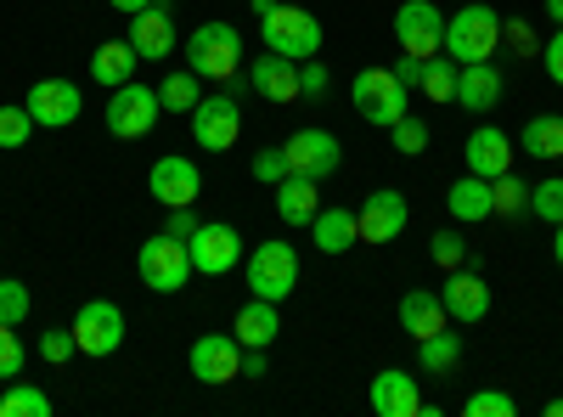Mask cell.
Returning <instances> with one entry per match:
<instances>
[{
    "mask_svg": "<svg viewBox=\"0 0 563 417\" xmlns=\"http://www.w3.org/2000/svg\"><path fill=\"white\" fill-rule=\"evenodd\" d=\"M445 209H451L462 226H479V220H490V215H496L490 180H485V175H462L456 187H451V198H445Z\"/></svg>",
    "mask_w": 563,
    "mask_h": 417,
    "instance_id": "83f0119b",
    "label": "cell"
},
{
    "mask_svg": "<svg viewBox=\"0 0 563 417\" xmlns=\"http://www.w3.org/2000/svg\"><path fill=\"white\" fill-rule=\"evenodd\" d=\"M552 260L563 265V226H552Z\"/></svg>",
    "mask_w": 563,
    "mask_h": 417,
    "instance_id": "f907efd6",
    "label": "cell"
},
{
    "mask_svg": "<svg viewBox=\"0 0 563 417\" xmlns=\"http://www.w3.org/2000/svg\"><path fill=\"white\" fill-rule=\"evenodd\" d=\"M462 158H467V175H485V180L507 175V169H512V142H507V130H496V124H479L474 135H467Z\"/></svg>",
    "mask_w": 563,
    "mask_h": 417,
    "instance_id": "ac0fdd59",
    "label": "cell"
},
{
    "mask_svg": "<svg viewBox=\"0 0 563 417\" xmlns=\"http://www.w3.org/2000/svg\"><path fill=\"white\" fill-rule=\"evenodd\" d=\"M519 406H512V395H501V389H479V395H467L462 400V417H512Z\"/></svg>",
    "mask_w": 563,
    "mask_h": 417,
    "instance_id": "ab89813d",
    "label": "cell"
},
{
    "mask_svg": "<svg viewBox=\"0 0 563 417\" xmlns=\"http://www.w3.org/2000/svg\"><path fill=\"white\" fill-rule=\"evenodd\" d=\"M547 18H552V23L563 29V0H547Z\"/></svg>",
    "mask_w": 563,
    "mask_h": 417,
    "instance_id": "816d5d0a",
    "label": "cell"
},
{
    "mask_svg": "<svg viewBox=\"0 0 563 417\" xmlns=\"http://www.w3.org/2000/svg\"><path fill=\"white\" fill-rule=\"evenodd\" d=\"M299 97H327V63H299Z\"/></svg>",
    "mask_w": 563,
    "mask_h": 417,
    "instance_id": "ee69618b",
    "label": "cell"
},
{
    "mask_svg": "<svg viewBox=\"0 0 563 417\" xmlns=\"http://www.w3.org/2000/svg\"><path fill=\"white\" fill-rule=\"evenodd\" d=\"M350 102H355V113H361L366 124L389 130L395 119L411 113V90L395 79V68H361L355 85H350Z\"/></svg>",
    "mask_w": 563,
    "mask_h": 417,
    "instance_id": "7a4b0ae2",
    "label": "cell"
},
{
    "mask_svg": "<svg viewBox=\"0 0 563 417\" xmlns=\"http://www.w3.org/2000/svg\"><path fill=\"white\" fill-rule=\"evenodd\" d=\"M395 40L406 57H440L445 52V12L434 0H406L395 12Z\"/></svg>",
    "mask_w": 563,
    "mask_h": 417,
    "instance_id": "52a82bcc",
    "label": "cell"
},
{
    "mask_svg": "<svg viewBox=\"0 0 563 417\" xmlns=\"http://www.w3.org/2000/svg\"><path fill=\"white\" fill-rule=\"evenodd\" d=\"M276 333H282V310H276L271 299H249V305L238 310V344H243V350H271Z\"/></svg>",
    "mask_w": 563,
    "mask_h": 417,
    "instance_id": "d4e9b609",
    "label": "cell"
},
{
    "mask_svg": "<svg viewBox=\"0 0 563 417\" xmlns=\"http://www.w3.org/2000/svg\"><path fill=\"white\" fill-rule=\"evenodd\" d=\"M186 249H192V271L198 276H225L231 265H238V254H243V238H238V226L203 220L192 238H186Z\"/></svg>",
    "mask_w": 563,
    "mask_h": 417,
    "instance_id": "7c38bea8",
    "label": "cell"
},
{
    "mask_svg": "<svg viewBox=\"0 0 563 417\" xmlns=\"http://www.w3.org/2000/svg\"><path fill=\"white\" fill-rule=\"evenodd\" d=\"M164 119V102H158V90H147V85H119L113 90V102H108V130L119 135V142H141L153 124Z\"/></svg>",
    "mask_w": 563,
    "mask_h": 417,
    "instance_id": "ba28073f",
    "label": "cell"
},
{
    "mask_svg": "<svg viewBox=\"0 0 563 417\" xmlns=\"http://www.w3.org/2000/svg\"><path fill=\"white\" fill-rule=\"evenodd\" d=\"M40 355L52 361V366H63L68 355H79V344H74V328H52V333L40 339Z\"/></svg>",
    "mask_w": 563,
    "mask_h": 417,
    "instance_id": "b9f144b4",
    "label": "cell"
},
{
    "mask_svg": "<svg viewBox=\"0 0 563 417\" xmlns=\"http://www.w3.org/2000/svg\"><path fill=\"white\" fill-rule=\"evenodd\" d=\"M34 130H40V124H34L29 108H0V153H18Z\"/></svg>",
    "mask_w": 563,
    "mask_h": 417,
    "instance_id": "d590c367",
    "label": "cell"
},
{
    "mask_svg": "<svg viewBox=\"0 0 563 417\" xmlns=\"http://www.w3.org/2000/svg\"><path fill=\"white\" fill-rule=\"evenodd\" d=\"M282 175H288V153H282V147H265V153H254V180L276 187Z\"/></svg>",
    "mask_w": 563,
    "mask_h": 417,
    "instance_id": "7bdbcfd3",
    "label": "cell"
},
{
    "mask_svg": "<svg viewBox=\"0 0 563 417\" xmlns=\"http://www.w3.org/2000/svg\"><path fill=\"white\" fill-rule=\"evenodd\" d=\"M74 344H79V355H97V361L113 355L124 344V310L113 299H85L74 316Z\"/></svg>",
    "mask_w": 563,
    "mask_h": 417,
    "instance_id": "9c48e42d",
    "label": "cell"
},
{
    "mask_svg": "<svg viewBox=\"0 0 563 417\" xmlns=\"http://www.w3.org/2000/svg\"><path fill=\"white\" fill-rule=\"evenodd\" d=\"M456 74H462V68H456L451 57H445V63L429 57V63H422V85H417V90H422L429 102H456Z\"/></svg>",
    "mask_w": 563,
    "mask_h": 417,
    "instance_id": "d6a6232c",
    "label": "cell"
},
{
    "mask_svg": "<svg viewBox=\"0 0 563 417\" xmlns=\"http://www.w3.org/2000/svg\"><path fill=\"white\" fill-rule=\"evenodd\" d=\"M541 63H547V74H552V85H563V29L547 40V52H541Z\"/></svg>",
    "mask_w": 563,
    "mask_h": 417,
    "instance_id": "bcb514c9",
    "label": "cell"
},
{
    "mask_svg": "<svg viewBox=\"0 0 563 417\" xmlns=\"http://www.w3.org/2000/svg\"><path fill=\"white\" fill-rule=\"evenodd\" d=\"M23 108L34 113L40 130H68V124L85 113V97H79L74 79H40L29 97H23Z\"/></svg>",
    "mask_w": 563,
    "mask_h": 417,
    "instance_id": "8fae6325",
    "label": "cell"
},
{
    "mask_svg": "<svg viewBox=\"0 0 563 417\" xmlns=\"http://www.w3.org/2000/svg\"><path fill=\"white\" fill-rule=\"evenodd\" d=\"M147 187H153V198H158L164 209H186V204H198L203 175H198V164H192V158L164 153V158L153 164V175H147Z\"/></svg>",
    "mask_w": 563,
    "mask_h": 417,
    "instance_id": "9a60e30c",
    "label": "cell"
},
{
    "mask_svg": "<svg viewBox=\"0 0 563 417\" xmlns=\"http://www.w3.org/2000/svg\"><path fill=\"white\" fill-rule=\"evenodd\" d=\"M321 180H310V175H282L276 180V215H282V226H310L316 220V209H321Z\"/></svg>",
    "mask_w": 563,
    "mask_h": 417,
    "instance_id": "603a6c76",
    "label": "cell"
},
{
    "mask_svg": "<svg viewBox=\"0 0 563 417\" xmlns=\"http://www.w3.org/2000/svg\"><path fill=\"white\" fill-rule=\"evenodd\" d=\"M135 271L153 294H180L186 283H192V249H186L180 238H169V231H158V238L141 243Z\"/></svg>",
    "mask_w": 563,
    "mask_h": 417,
    "instance_id": "5b68a950",
    "label": "cell"
},
{
    "mask_svg": "<svg viewBox=\"0 0 563 417\" xmlns=\"http://www.w3.org/2000/svg\"><path fill=\"white\" fill-rule=\"evenodd\" d=\"M276 7H282V0H254V12H260V18H271Z\"/></svg>",
    "mask_w": 563,
    "mask_h": 417,
    "instance_id": "f5cc1de1",
    "label": "cell"
},
{
    "mask_svg": "<svg viewBox=\"0 0 563 417\" xmlns=\"http://www.w3.org/2000/svg\"><path fill=\"white\" fill-rule=\"evenodd\" d=\"M429 254H434V265L456 271V265L467 260V243H462V231H434V238H429Z\"/></svg>",
    "mask_w": 563,
    "mask_h": 417,
    "instance_id": "60d3db41",
    "label": "cell"
},
{
    "mask_svg": "<svg viewBox=\"0 0 563 417\" xmlns=\"http://www.w3.org/2000/svg\"><path fill=\"white\" fill-rule=\"evenodd\" d=\"M186 63H192L198 79H238L243 34L231 29V23H198L192 40H186Z\"/></svg>",
    "mask_w": 563,
    "mask_h": 417,
    "instance_id": "277c9868",
    "label": "cell"
},
{
    "mask_svg": "<svg viewBox=\"0 0 563 417\" xmlns=\"http://www.w3.org/2000/svg\"><path fill=\"white\" fill-rule=\"evenodd\" d=\"M29 310H34L29 288L18 283V276H0V321H12V328H23V321H29Z\"/></svg>",
    "mask_w": 563,
    "mask_h": 417,
    "instance_id": "74e56055",
    "label": "cell"
},
{
    "mask_svg": "<svg viewBox=\"0 0 563 417\" xmlns=\"http://www.w3.org/2000/svg\"><path fill=\"white\" fill-rule=\"evenodd\" d=\"M192 378L220 389V384H238L243 378V344L231 339V333H203L192 344Z\"/></svg>",
    "mask_w": 563,
    "mask_h": 417,
    "instance_id": "4fadbf2b",
    "label": "cell"
},
{
    "mask_svg": "<svg viewBox=\"0 0 563 417\" xmlns=\"http://www.w3.org/2000/svg\"><path fill=\"white\" fill-rule=\"evenodd\" d=\"M372 411L378 417H422V395H417V378L389 366V373L372 378Z\"/></svg>",
    "mask_w": 563,
    "mask_h": 417,
    "instance_id": "44dd1931",
    "label": "cell"
},
{
    "mask_svg": "<svg viewBox=\"0 0 563 417\" xmlns=\"http://www.w3.org/2000/svg\"><path fill=\"white\" fill-rule=\"evenodd\" d=\"M406 193L384 187V193H372L361 209H355V226H361V243H395L400 231H406Z\"/></svg>",
    "mask_w": 563,
    "mask_h": 417,
    "instance_id": "2e32d148",
    "label": "cell"
},
{
    "mask_svg": "<svg viewBox=\"0 0 563 417\" xmlns=\"http://www.w3.org/2000/svg\"><path fill=\"white\" fill-rule=\"evenodd\" d=\"M456 102L467 113H490L501 102V68L496 63H462L456 74Z\"/></svg>",
    "mask_w": 563,
    "mask_h": 417,
    "instance_id": "7402d4cb",
    "label": "cell"
},
{
    "mask_svg": "<svg viewBox=\"0 0 563 417\" xmlns=\"http://www.w3.org/2000/svg\"><path fill=\"white\" fill-rule=\"evenodd\" d=\"M243 378H265V350H243Z\"/></svg>",
    "mask_w": 563,
    "mask_h": 417,
    "instance_id": "c3c4849f",
    "label": "cell"
},
{
    "mask_svg": "<svg viewBox=\"0 0 563 417\" xmlns=\"http://www.w3.org/2000/svg\"><path fill=\"white\" fill-rule=\"evenodd\" d=\"M260 34H265V52H276V57H294V63L321 57V23H316V12L288 7V0H282L271 18H260Z\"/></svg>",
    "mask_w": 563,
    "mask_h": 417,
    "instance_id": "3957f363",
    "label": "cell"
},
{
    "mask_svg": "<svg viewBox=\"0 0 563 417\" xmlns=\"http://www.w3.org/2000/svg\"><path fill=\"white\" fill-rule=\"evenodd\" d=\"M310 231H316V249H321V254H350V249L361 243V226H355V209H339V204H327V209H316Z\"/></svg>",
    "mask_w": 563,
    "mask_h": 417,
    "instance_id": "cb8c5ba5",
    "label": "cell"
},
{
    "mask_svg": "<svg viewBox=\"0 0 563 417\" xmlns=\"http://www.w3.org/2000/svg\"><path fill=\"white\" fill-rule=\"evenodd\" d=\"M519 153L525 158H563V119L558 113H536L530 124H525V135H519Z\"/></svg>",
    "mask_w": 563,
    "mask_h": 417,
    "instance_id": "f546056e",
    "label": "cell"
},
{
    "mask_svg": "<svg viewBox=\"0 0 563 417\" xmlns=\"http://www.w3.org/2000/svg\"><path fill=\"white\" fill-rule=\"evenodd\" d=\"M124 40L135 45L141 63H164V57L175 52V23H169L164 7H147V12L130 18V34H124Z\"/></svg>",
    "mask_w": 563,
    "mask_h": 417,
    "instance_id": "d6986e66",
    "label": "cell"
},
{
    "mask_svg": "<svg viewBox=\"0 0 563 417\" xmlns=\"http://www.w3.org/2000/svg\"><path fill=\"white\" fill-rule=\"evenodd\" d=\"M282 153H288V175H310V180H327L344 164V147L333 130H294L282 142Z\"/></svg>",
    "mask_w": 563,
    "mask_h": 417,
    "instance_id": "30bf717a",
    "label": "cell"
},
{
    "mask_svg": "<svg viewBox=\"0 0 563 417\" xmlns=\"http://www.w3.org/2000/svg\"><path fill=\"white\" fill-rule=\"evenodd\" d=\"M192 135H198V147H209V153L238 147V135H243V108H238V97H203V102L192 108Z\"/></svg>",
    "mask_w": 563,
    "mask_h": 417,
    "instance_id": "5bb4252c",
    "label": "cell"
},
{
    "mask_svg": "<svg viewBox=\"0 0 563 417\" xmlns=\"http://www.w3.org/2000/svg\"><path fill=\"white\" fill-rule=\"evenodd\" d=\"M501 45V12L474 0V7H462L456 18H445V57L462 68V63H490Z\"/></svg>",
    "mask_w": 563,
    "mask_h": 417,
    "instance_id": "6da1fadb",
    "label": "cell"
},
{
    "mask_svg": "<svg viewBox=\"0 0 563 417\" xmlns=\"http://www.w3.org/2000/svg\"><path fill=\"white\" fill-rule=\"evenodd\" d=\"M445 305H440V294H429V288H411V294H400V328L411 333V339H429V333H440L445 328Z\"/></svg>",
    "mask_w": 563,
    "mask_h": 417,
    "instance_id": "484cf974",
    "label": "cell"
},
{
    "mask_svg": "<svg viewBox=\"0 0 563 417\" xmlns=\"http://www.w3.org/2000/svg\"><path fill=\"white\" fill-rule=\"evenodd\" d=\"M417 366H422L429 378H451L456 366H462V333L440 328V333H429V339H417Z\"/></svg>",
    "mask_w": 563,
    "mask_h": 417,
    "instance_id": "f1b7e54d",
    "label": "cell"
},
{
    "mask_svg": "<svg viewBox=\"0 0 563 417\" xmlns=\"http://www.w3.org/2000/svg\"><path fill=\"white\" fill-rule=\"evenodd\" d=\"M299 288V254H294V243H260L254 254H249V294L254 299H271V305H282Z\"/></svg>",
    "mask_w": 563,
    "mask_h": 417,
    "instance_id": "8992f818",
    "label": "cell"
},
{
    "mask_svg": "<svg viewBox=\"0 0 563 417\" xmlns=\"http://www.w3.org/2000/svg\"><path fill=\"white\" fill-rule=\"evenodd\" d=\"M158 102H164V113H192V108L203 102L198 74H192V68H175V74L158 85Z\"/></svg>",
    "mask_w": 563,
    "mask_h": 417,
    "instance_id": "4dcf8cb0",
    "label": "cell"
},
{
    "mask_svg": "<svg viewBox=\"0 0 563 417\" xmlns=\"http://www.w3.org/2000/svg\"><path fill=\"white\" fill-rule=\"evenodd\" d=\"M249 85L260 90L265 102L288 108V102H299V63H294V57H276V52H265V57L249 68Z\"/></svg>",
    "mask_w": 563,
    "mask_h": 417,
    "instance_id": "ffe728a7",
    "label": "cell"
},
{
    "mask_svg": "<svg viewBox=\"0 0 563 417\" xmlns=\"http://www.w3.org/2000/svg\"><path fill=\"white\" fill-rule=\"evenodd\" d=\"M547 417H563V395H558V400H547Z\"/></svg>",
    "mask_w": 563,
    "mask_h": 417,
    "instance_id": "db71d44e",
    "label": "cell"
},
{
    "mask_svg": "<svg viewBox=\"0 0 563 417\" xmlns=\"http://www.w3.org/2000/svg\"><path fill=\"white\" fill-rule=\"evenodd\" d=\"M389 142H395L400 158H417V153H429V124H422L417 113H406V119L389 124Z\"/></svg>",
    "mask_w": 563,
    "mask_h": 417,
    "instance_id": "e575fe53",
    "label": "cell"
},
{
    "mask_svg": "<svg viewBox=\"0 0 563 417\" xmlns=\"http://www.w3.org/2000/svg\"><path fill=\"white\" fill-rule=\"evenodd\" d=\"M0 417H52V395H45L40 384H18L0 395Z\"/></svg>",
    "mask_w": 563,
    "mask_h": 417,
    "instance_id": "1f68e13d",
    "label": "cell"
},
{
    "mask_svg": "<svg viewBox=\"0 0 563 417\" xmlns=\"http://www.w3.org/2000/svg\"><path fill=\"white\" fill-rule=\"evenodd\" d=\"M422 63H429V57H400V63H395V79H400L406 90L422 85Z\"/></svg>",
    "mask_w": 563,
    "mask_h": 417,
    "instance_id": "7dc6e473",
    "label": "cell"
},
{
    "mask_svg": "<svg viewBox=\"0 0 563 417\" xmlns=\"http://www.w3.org/2000/svg\"><path fill=\"white\" fill-rule=\"evenodd\" d=\"M490 198H496V215H507V220L530 209V187H525V180H519V175H512V169L490 180Z\"/></svg>",
    "mask_w": 563,
    "mask_h": 417,
    "instance_id": "836d02e7",
    "label": "cell"
},
{
    "mask_svg": "<svg viewBox=\"0 0 563 417\" xmlns=\"http://www.w3.org/2000/svg\"><path fill=\"white\" fill-rule=\"evenodd\" d=\"M23 339H18V328H12V321H0V378H23Z\"/></svg>",
    "mask_w": 563,
    "mask_h": 417,
    "instance_id": "f35d334b",
    "label": "cell"
},
{
    "mask_svg": "<svg viewBox=\"0 0 563 417\" xmlns=\"http://www.w3.org/2000/svg\"><path fill=\"white\" fill-rule=\"evenodd\" d=\"M113 7H119L124 18H135V12H147V7H158V0H113Z\"/></svg>",
    "mask_w": 563,
    "mask_h": 417,
    "instance_id": "681fc988",
    "label": "cell"
},
{
    "mask_svg": "<svg viewBox=\"0 0 563 417\" xmlns=\"http://www.w3.org/2000/svg\"><path fill=\"white\" fill-rule=\"evenodd\" d=\"M530 215H541L547 226H563V175L541 180V187H530Z\"/></svg>",
    "mask_w": 563,
    "mask_h": 417,
    "instance_id": "8d00e7d4",
    "label": "cell"
},
{
    "mask_svg": "<svg viewBox=\"0 0 563 417\" xmlns=\"http://www.w3.org/2000/svg\"><path fill=\"white\" fill-rule=\"evenodd\" d=\"M198 226H203V220L192 215V204H186V209H169V226H164V231H169V238H180V243H186V238H192Z\"/></svg>",
    "mask_w": 563,
    "mask_h": 417,
    "instance_id": "f6af8a7d",
    "label": "cell"
},
{
    "mask_svg": "<svg viewBox=\"0 0 563 417\" xmlns=\"http://www.w3.org/2000/svg\"><path fill=\"white\" fill-rule=\"evenodd\" d=\"M135 63H141V57H135L130 40H102L97 52H90V79L108 85V90H119V85H130Z\"/></svg>",
    "mask_w": 563,
    "mask_h": 417,
    "instance_id": "4316f807",
    "label": "cell"
},
{
    "mask_svg": "<svg viewBox=\"0 0 563 417\" xmlns=\"http://www.w3.org/2000/svg\"><path fill=\"white\" fill-rule=\"evenodd\" d=\"M440 305L451 321H485L490 316V288H485V276L479 271H451L445 276V288H440Z\"/></svg>",
    "mask_w": 563,
    "mask_h": 417,
    "instance_id": "e0dca14e",
    "label": "cell"
}]
</instances>
